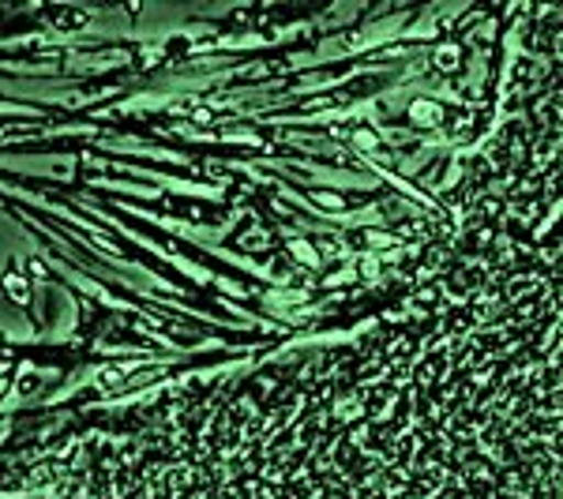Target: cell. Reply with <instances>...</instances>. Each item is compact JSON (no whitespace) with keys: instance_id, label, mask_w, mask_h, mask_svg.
I'll list each match as a JSON object with an SVG mask.
<instances>
[{"instance_id":"cell-1","label":"cell","mask_w":563,"mask_h":499,"mask_svg":"<svg viewBox=\"0 0 563 499\" xmlns=\"http://www.w3.org/2000/svg\"><path fill=\"white\" fill-rule=\"evenodd\" d=\"M435 65H440L443 71H448V68H455V65H459V60H455V49H443V53H440V60H435Z\"/></svg>"}]
</instances>
